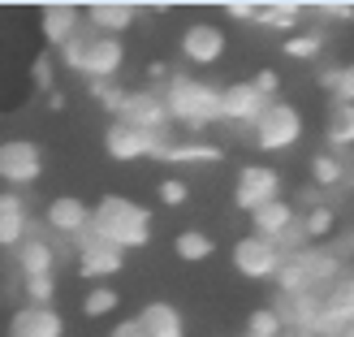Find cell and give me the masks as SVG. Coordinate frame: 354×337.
<instances>
[{
	"instance_id": "23",
	"label": "cell",
	"mask_w": 354,
	"mask_h": 337,
	"mask_svg": "<svg viewBox=\"0 0 354 337\" xmlns=\"http://www.w3.org/2000/svg\"><path fill=\"white\" fill-rule=\"evenodd\" d=\"M324 143H328V152H342V156L354 147V104H328Z\"/></svg>"
},
{
	"instance_id": "10",
	"label": "cell",
	"mask_w": 354,
	"mask_h": 337,
	"mask_svg": "<svg viewBox=\"0 0 354 337\" xmlns=\"http://www.w3.org/2000/svg\"><path fill=\"white\" fill-rule=\"evenodd\" d=\"M126 268V251L113 242H104L100 234H86L82 242H74V273L95 281V286H109V277H117Z\"/></svg>"
},
{
	"instance_id": "35",
	"label": "cell",
	"mask_w": 354,
	"mask_h": 337,
	"mask_svg": "<svg viewBox=\"0 0 354 337\" xmlns=\"http://www.w3.org/2000/svg\"><path fill=\"white\" fill-rule=\"evenodd\" d=\"M82 52H86V30L78 35V39H69V44L57 52V57H61V65H65V69H74V74H78V69H82Z\"/></svg>"
},
{
	"instance_id": "16",
	"label": "cell",
	"mask_w": 354,
	"mask_h": 337,
	"mask_svg": "<svg viewBox=\"0 0 354 337\" xmlns=\"http://www.w3.org/2000/svg\"><path fill=\"white\" fill-rule=\"evenodd\" d=\"M5 337H65V316L57 307L44 303H22L9 316V333Z\"/></svg>"
},
{
	"instance_id": "31",
	"label": "cell",
	"mask_w": 354,
	"mask_h": 337,
	"mask_svg": "<svg viewBox=\"0 0 354 337\" xmlns=\"http://www.w3.org/2000/svg\"><path fill=\"white\" fill-rule=\"evenodd\" d=\"M30 86L44 91V95L57 91V61H52V52H39V57L30 61Z\"/></svg>"
},
{
	"instance_id": "30",
	"label": "cell",
	"mask_w": 354,
	"mask_h": 337,
	"mask_svg": "<svg viewBox=\"0 0 354 337\" xmlns=\"http://www.w3.org/2000/svg\"><path fill=\"white\" fill-rule=\"evenodd\" d=\"M91 95H95V104H100V109L109 113L113 121L126 113V100H130V91H126L121 82H91Z\"/></svg>"
},
{
	"instance_id": "21",
	"label": "cell",
	"mask_w": 354,
	"mask_h": 337,
	"mask_svg": "<svg viewBox=\"0 0 354 337\" xmlns=\"http://www.w3.org/2000/svg\"><path fill=\"white\" fill-rule=\"evenodd\" d=\"M303 13H307V5H298V0H263L259 5V30H272V35H298V30H307L303 26Z\"/></svg>"
},
{
	"instance_id": "36",
	"label": "cell",
	"mask_w": 354,
	"mask_h": 337,
	"mask_svg": "<svg viewBox=\"0 0 354 337\" xmlns=\"http://www.w3.org/2000/svg\"><path fill=\"white\" fill-rule=\"evenodd\" d=\"M251 82L259 86V95H268V100L281 95V74H277V69H255V78H251Z\"/></svg>"
},
{
	"instance_id": "19",
	"label": "cell",
	"mask_w": 354,
	"mask_h": 337,
	"mask_svg": "<svg viewBox=\"0 0 354 337\" xmlns=\"http://www.w3.org/2000/svg\"><path fill=\"white\" fill-rule=\"evenodd\" d=\"M35 234V225H30V208H26V194H17V190H5L0 194V246L13 255L17 246H22L26 238Z\"/></svg>"
},
{
	"instance_id": "28",
	"label": "cell",
	"mask_w": 354,
	"mask_h": 337,
	"mask_svg": "<svg viewBox=\"0 0 354 337\" xmlns=\"http://www.w3.org/2000/svg\"><path fill=\"white\" fill-rule=\"evenodd\" d=\"M121 307V290L117 286H91L82 298V316L86 320H104V316H117Z\"/></svg>"
},
{
	"instance_id": "12",
	"label": "cell",
	"mask_w": 354,
	"mask_h": 337,
	"mask_svg": "<svg viewBox=\"0 0 354 337\" xmlns=\"http://www.w3.org/2000/svg\"><path fill=\"white\" fill-rule=\"evenodd\" d=\"M121 65H126V44L113 39V35L86 30V52H82V69H78V74L86 82H117Z\"/></svg>"
},
{
	"instance_id": "33",
	"label": "cell",
	"mask_w": 354,
	"mask_h": 337,
	"mask_svg": "<svg viewBox=\"0 0 354 337\" xmlns=\"http://www.w3.org/2000/svg\"><path fill=\"white\" fill-rule=\"evenodd\" d=\"M22 294H26V303H52L57 298V273H48V277H26L22 281Z\"/></svg>"
},
{
	"instance_id": "18",
	"label": "cell",
	"mask_w": 354,
	"mask_h": 337,
	"mask_svg": "<svg viewBox=\"0 0 354 337\" xmlns=\"http://www.w3.org/2000/svg\"><path fill=\"white\" fill-rule=\"evenodd\" d=\"M82 17H86V30H95V35H113V39H121V35L134 26L138 5H130V0H91V5L82 9Z\"/></svg>"
},
{
	"instance_id": "17",
	"label": "cell",
	"mask_w": 354,
	"mask_h": 337,
	"mask_svg": "<svg viewBox=\"0 0 354 337\" xmlns=\"http://www.w3.org/2000/svg\"><path fill=\"white\" fill-rule=\"evenodd\" d=\"M57 242H52V234L48 229H35V234L13 251V268H17V277H48V273H57Z\"/></svg>"
},
{
	"instance_id": "8",
	"label": "cell",
	"mask_w": 354,
	"mask_h": 337,
	"mask_svg": "<svg viewBox=\"0 0 354 337\" xmlns=\"http://www.w3.org/2000/svg\"><path fill=\"white\" fill-rule=\"evenodd\" d=\"M91 221H95V203L78 199V194H57V199L44 203V229L61 242H82L91 234Z\"/></svg>"
},
{
	"instance_id": "39",
	"label": "cell",
	"mask_w": 354,
	"mask_h": 337,
	"mask_svg": "<svg viewBox=\"0 0 354 337\" xmlns=\"http://www.w3.org/2000/svg\"><path fill=\"white\" fill-rule=\"evenodd\" d=\"M48 109H65V91H52L48 95Z\"/></svg>"
},
{
	"instance_id": "11",
	"label": "cell",
	"mask_w": 354,
	"mask_h": 337,
	"mask_svg": "<svg viewBox=\"0 0 354 337\" xmlns=\"http://www.w3.org/2000/svg\"><path fill=\"white\" fill-rule=\"evenodd\" d=\"M268 95H259V86L251 78L242 82H225L221 86V121L225 126H242V130H255V121L268 113Z\"/></svg>"
},
{
	"instance_id": "26",
	"label": "cell",
	"mask_w": 354,
	"mask_h": 337,
	"mask_svg": "<svg viewBox=\"0 0 354 337\" xmlns=\"http://www.w3.org/2000/svg\"><path fill=\"white\" fill-rule=\"evenodd\" d=\"M212 161H221V147H212V143H199V138H177V143L169 147L165 156V165H212Z\"/></svg>"
},
{
	"instance_id": "14",
	"label": "cell",
	"mask_w": 354,
	"mask_h": 337,
	"mask_svg": "<svg viewBox=\"0 0 354 337\" xmlns=\"http://www.w3.org/2000/svg\"><path fill=\"white\" fill-rule=\"evenodd\" d=\"M251 229L246 234H255V238H268V242H286L294 229H298V221H303V212L294 208V199H272V203H263L259 212H251Z\"/></svg>"
},
{
	"instance_id": "15",
	"label": "cell",
	"mask_w": 354,
	"mask_h": 337,
	"mask_svg": "<svg viewBox=\"0 0 354 337\" xmlns=\"http://www.w3.org/2000/svg\"><path fill=\"white\" fill-rule=\"evenodd\" d=\"M82 22H86L82 9H78V5H69V0H52V5H44V9H39L44 44H48V48H57V52H61L69 39H78V35L86 30Z\"/></svg>"
},
{
	"instance_id": "37",
	"label": "cell",
	"mask_w": 354,
	"mask_h": 337,
	"mask_svg": "<svg viewBox=\"0 0 354 337\" xmlns=\"http://www.w3.org/2000/svg\"><path fill=\"white\" fill-rule=\"evenodd\" d=\"M311 9L320 13V17H337V22H350V17H354L350 0H324V5H311Z\"/></svg>"
},
{
	"instance_id": "34",
	"label": "cell",
	"mask_w": 354,
	"mask_h": 337,
	"mask_svg": "<svg viewBox=\"0 0 354 337\" xmlns=\"http://www.w3.org/2000/svg\"><path fill=\"white\" fill-rule=\"evenodd\" d=\"M259 5H263V0H225V5H221V13L225 17H234V22H259Z\"/></svg>"
},
{
	"instance_id": "3",
	"label": "cell",
	"mask_w": 354,
	"mask_h": 337,
	"mask_svg": "<svg viewBox=\"0 0 354 337\" xmlns=\"http://www.w3.org/2000/svg\"><path fill=\"white\" fill-rule=\"evenodd\" d=\"M173 134H177V130L151 134V130L130 126V121H109V130H104V152H109V161H117V165H134V161H165L169 147L177 143Z\"/></svg>"
},
{
	"instance_id": "13",
	"label": "cell",
	"mask_w": 354,
	"mask_h": 337,
	"mask_svg": "<svg viewBox=\"0 0 354 337\" xmlns=\"http://www.w3.org/2000/svg\"><path fill=\"white\" fill-rule=\"evenodd\" d=\"M117 121H130V126H138V130H151V134H165V130H173L169 100H165V91H151V86H138V91H130V100H126V113H121Z\"/></svg>"
},
{
	"instance_id": "20",
	"label": "cell",
	"mask_w": 354,
	"mask_h": 337,
	"mask_svg": "<svg viewBox=\"0 0 354 337\" xmlns=\"http://www.w3.org/2000/svg\"><path fill=\"white\" fill-rule=\"evenodd\" d=\"M138 325H143L147 337H186L190 325H186V311L177 303H165V298H151L138 311Z\"/></svg>"
},
{
	"instance_id": "5",
	"label": "cell",
	"mask_w": 354,
	"mask_h": 337,
	"mask_svg": "<svg viewBox=\"0 0 354 337\" xmlns=\"http://www.w3.org/2000/svg\"><path fill=\"white\" fill-rule=\"evenodd\" d=\"M177 52H182V61L194 65V69H212L225 61L229 52V35L221 22H212V17H194V22L182 26V39H177Z\"/></svg>"
},
{
	"instance_id": "22",
	"label": "cell",
	"mask_w": 354,
	"mask_h": 337,
	"mask_svg": "<svg viewBox=\"0 0 354 337\" xmlns=\"http://www.w3.org/2000/svg\"><path fill=\"white\" fill-rule=\"evenodd\" d=\"M350 177H354V169H350V161H346L342 152H315L311 156V186H320L324 194L346 186Z\"/></svg>"
},
{
	"instance_id": "27",
	"label": "cell",
	"mask_w": 354,
	"mask_h": 337,
	"mask_svg": "<svg viewBox=\"0 0 354 337\" xmlns=\"http://www.w3.org/2000/svg\"><path fill=\"white\" fill-rule=\"evenodd\" d=\"M281 52L290 61H315L324 52V26H307V30L290 35V39H281Z\"/></svg>"
},
{
	"instance_id": "9",
	"label": "cell",
	"mask_w": 354,
	"mask_h": 337,
	"mask_svg": "<svg viewBox=\"0 0 354 337\" xmlns=\"http://www.w3.org/2000/svg\"><path fill=\"white\" fill-rule=\"evenodd\" d=\"M229 259H234V273L242 281H277L281 264H286V251H281L277 242H268V238L242 234L234 242V251H229Z\"/></svg>"
},
{
	"instance_id": "7",
	"label": "cell",
	"mask_w": 354,
	"mask_h": 337,
	"mask_svg": "<svg viewBox=\"0 0 354 337\" xmlns=\"http://www.w3.org/2000/svg\"><path fill=\"white\" fill-rule=\"evenodd\" d=\"M39 177H44V147L39 143H30V138H5L0 143V182H5V190L22 194Z\"/></svg>"
},
{
	"instance_id": "29",
	"label": "cell",
	"mask_w": 354,
	"mask_h": 337,
	"mask_svg": "<svg viewBox=\"0 0 354 337\" xmlns=\"http://www.w3.org/2000/svg\"><path fill=\"white\" fill-rule=\"evenodd\" d=\"M242 333H251V337H286L290 325L281 320V311L272 303H263V307H255L251 316H246V329Z\"/></svg>"
},
{
	"instance_id": "38",
	"label": "cell",
	"mask_w": 354,
	"mask_h": 337,
	"mask_svg": "<svg viewBox=\"0 0 354 337\" xmlns=\"http://www.w3.org/2000/svg\"><path fill=\"white\" fill-rule=\"evenodd\" d=\"M104 337H147V333H143V325H138V316H126V320H117Z\"/></svg>"
},
{
	"instance_id": "1",
	"label": "cell",
	"mask_w": 354,
	"mask_h": 337,
	"mask_svg": "<svg viewBox=\"0 0 354 337\" xmlns=\"http://www.w3.org/2000/svg\"><path fill=\"white\" fill-rule=\"evenodd\" d=\"M151 208H143L138 199H130V194H100L95 199V221H91V234H100L104 242L121 246V251H143V246H151Z\"/></svg>"
},
{
	"instance_id": "24",
	"label": "cell",
	"mask_w": 354,
	"mask_h": 337,
	"mask_svg": "<svg viewBox=\"0 0 354 337\" xmlns=\"http://www.w3.org/2000/svg\"><path fill=\"white\" fill-rule=\"evenodd\" d=\"M173 255L182 264H207L216 255V242H212L207 229H177L173 234Z\"/></svg>"
},
{
	"instance_id": "40",
	"label": "cell",
	"mask_w": 354,
	"mask_h": 337,
	"mask_svg": "<svg viewBox=\"0 0 354 337\" xmlns=\"http://www.w3.org/2000/svg\"><path fill=\"white\" fill-rule=\"evenodd\" d=\"M342 337H354V325H350V329H346V333H342Z\"/></svg>"
},
{
	"instance_id": "6",
	"label": "cell",
	"mask_w": 354,
	"mask_h": 337,
	"mask_svg": "<svg viewBox=\"0 0 354 337\" xmlns=\"http://www.w3.org/2000/svg\"><path fill=\"white\" fill-rule=\"evenodd\" d=\"M281 190H286V177L272 165H238V173H234V208L246 212V217L272 199H286Z\"/></svg>"
},
{
	"instance_id": "41",
	"label": "cell",
	"mask_w": 354,
	"mask_h": 337,
	"mask_svg": "<svg viewBox=\"0 0 354 337\" xmlns=\"http://www.w3.org/2000/svg\"><path fill=\"white\" fill-rule=\"evenodd\" d=\"M238 337H251V333H238Z\"/></svg>"
},
{
	"instance_id": "4",
	"label": "cell",
	"mask_w": 354,
	"mask_h": 337,
	"mask_svg": "<svg viewBox=\"0 0 354 337\" xmlns=\"http://www.w3.org/2000/svg\"><path fill=\"white\" fill-rule=\"evenodd\" d=\"M303 130H307L303 113H298L290 100H272L268 113L255 121L251 143H255V152H263V156H281V152H290V147L303 143Z\"/></svg>"
},
{
	"instance_id": "42",
	"label": "cell",
	"mask_w": 354,
	"mask_h": 337,
	"mask_svg": "<svg viewBox=\"0 0 354 337\" xmlns=\"http://www.w3.org/2000/svg\"><path fill=\"white\" fill-rule=\"evenodd\" d=\"M350 208H354V203H350Z\"/></svg>"
},
{
	"instance_id": "2",
	"label": "cell",
	"mask_w": 354,
	"mask_h": 337,
	"mask_svg": "<svg viewBox=\"0 0 354 337\" xmlns=\"http://www.w3.org/2000/svg\"><path fill=\"white\" fill-rule=\"evenodd\" d=\"M165 100H169L173 126H186L190 138H199L207 126L221 121V86H212L194 74H173L165 86Z\"/></svg>"
},
{
	"instance_id": "32",
	"label": "cell",
	"mask_w": 354,
	"mask_h": 337,
	"mask_svg": "<svg viewBox=\"0 0 354 337\" xmlns=\"http://www.w3.org/2000/svg\"><path fill=\"white\" fill-rule=\"evenodd\" d=\"M156 199H160V208H186L190 203V182L186 177H165V182L156 186Z\"/></svg>"
},
{
	"instance_id": "25",
	"label": "cell",
	"mask_w": 354,
	"mask_h": 337,
	"mask_svg": "<svg viewBox=\"0 0 354 337\" xmlns=\"http://www.w3.org/2000/svg\"><path fill=\"white\" fill-rule=\"evenodd\" d=\"M315 82L333 95V104H354V61L315 69Z\"/></svg>"
}]
</instances>
